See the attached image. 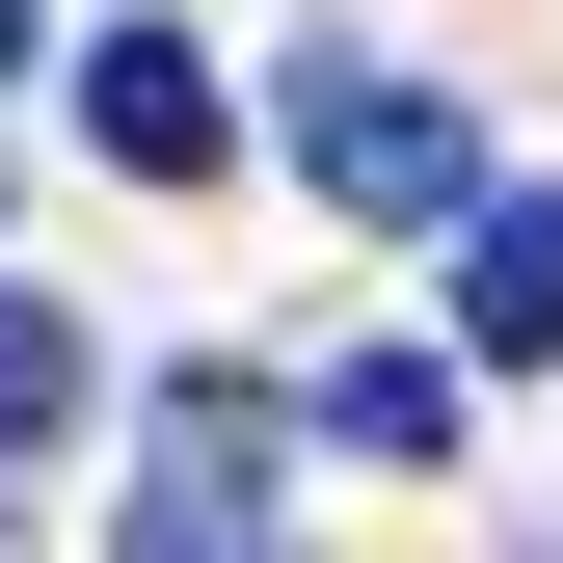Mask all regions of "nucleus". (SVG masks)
<instances>
[{"mask_svg": "<svg viewBox=\"0 0 563 563\" xmlns=\"http://www.w3.org/2000/svg\"><path fill=\"white\" fill-rule=\"evenodd\" d=\"M268 134H296V188H322V216H483V162H456V108H430V81L296 54V108H268Z\"/></svg>", "mask_w": 563, "mask_h": 563, "instance_id": "nucleus-1", "label": "nucleus"}, {"mask_svg": "<svg viewBox=\"0 0 563 563\" xmlns=\"http://www.w3.org/2000/svg\"><path fill=\"white\" fill-rule=\"evenodd\" d=\"M108 563H296V537H268V456H242V402H162V456H134Z\"/></svg>", "mask_w": 563, "mask_h": 563, "instance_id": "nucleus-2", "label": "nucleus"}, {"mask_svg": "<svg viewBox=\"0 0 563 563\" xmlns=\"http://www.w3.org/2000/svg\"><path fill=\"white\" fill-rule=\"evenodd\" d=\"M81 134H108V188H216V162H242V108H216L188 27H108V54H81Z\"/></svg>", "mask_w": 563, "mask_h": 563, "instance_id": "nucleus-3", "label": "nucleus"}, {"mask_svg": "<svg viewBox=\"0 0 563 563\" xmlns=\"http://www.w3.org/2000/svg\"><path fill=\"white\" fill-rule=\"evenodd\" d=\"M456 349H483V376L563 349V188H483V216H456Z\"/></svg>", "mask_w": 563, "mask_h": 563, "instance_id": "nucleus-4", "label": "nucleus"}, {"mask_svg": "<svg viewBox=\"0 0 563 563\" xmlns=\"http://www.w3.org/2000/svg\"><path fill=\"white\" fill-rule=\"evenodd\" d=\"M322 456L430 483V456H456V376H430V349H349V376H322Z\"/></svg>", "mask_w": 563, "mask_h": 563, "instance_id": "nucleus-5", "label": "nucleus"}, {"mask_svg": "<svg viewBox=\"0 0 563 563\" xmlns=\"http://www.w3.org/2000/svg\"><path fill=\"white\" fill-rule=\"evenodd\" d=\"M54 430H81V322H54V296H0V483H27Z\"/></svg>", "mask_w": 563, "mask_h": 563, "instance_id": "nucleus-6", "label": "nucleus"}, {"mask_svg": "<svg viewBox=\"0 0 563 563\" xmlns=\"http://www.w3.org/2000/svg\"><path fill=\"white\" fill-rule=\"evenodd\" d=\"M0 54H27V0H0Z\"/></svg>", "mask_w": 563, "mask_h": 563, "instance_id": "nucleus-7", "label": "nucleus"}]
</instances>
